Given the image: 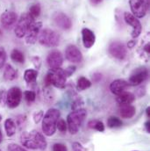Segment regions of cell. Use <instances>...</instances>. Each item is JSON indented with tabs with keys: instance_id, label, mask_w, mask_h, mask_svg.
<instances>
[{
	"instance_id": "1",
	"label": "cell",
	"mask_w": 150,
	"mask_h": 151,
	"mask_svg": "<svg viewBox=\"0 0 150 151\" xmlns=\"http://www.w3.org/2000/svg\"><path fill=\"white\" fill-rule=\"evenodd\" d=\"M20 142L27 149L44 150L47 149V142L44 135L37 130L23 132L20 135Z\"/></svg>"
},
{
	"instance_id": "2",
	"label": "cell",
	"mask_w": 150,
	"mask_h": 151,
	"mask_svg": "<svg viewBox=\"0 0 150 151\" xmlns=\"http://www.w3.org/2000/svg\"><path fill=\"white\" fill-rule=\"evenodd\" d=\"M61 113L58 109H49L42 119V132L47 136H52L56 131V123L60 119Z\"/></svg>"
},
{
	"instance_id": "3",
	"label": "cell",
	"mask_w": 150,
	"mask_h": 151,
	"mask_svg": "<svg viewBox=\"0 0 150 151\" xmlns=\"http://www.w3.org/2000/svg\"><path fill=\"white\" fill-rule=\"evenodd\" d=\"M87 116V111L84 108L73 110L67 117V126L69 132L71 134L78 133L84 119Z\"/></svg>"
},
{
	"instance_id": "4",
	"label": "cell",
	"mask_w": 150,
	"mask_h": 151,
	"mask_svg": "<svg viewBox=\"0 0 150 151\" xmlns=\"http://www.w3.org/2000/svg\"><path fill=\"white\" fill-rule=\"evenodd\" d=\"M46 85L47 86H55L59 89H64L66 87L67 77L63 72V69L58 68L55 70H51L47 72L45 78Z\"/></svg>"
},
{
	"instance_id": "5",
	"label": "cell",
	"mask_w": 150,
	"mask_h": 151,
	"mask_svg": "<svg viewBox=\"0 0 150 151\" xmlns=\"http://www.w3.org/2000/svg\"><path fill=\"white\" fill-rule=\"evenodd\" d=\"M38 40L39 44L46 47H55L60 44V35L50 28H45L40 30Z\"/></svg>"
},
{
	"instance_id": "6",
	"label": "cell",
	"mask_w": 150,
	"mask_h": 151,
	"mask_svg": "<svg viewBox=\"0 0 150 151\" xmlns=\"http://www.w3.org/2000/svg\"><path fill=\"white\" fill-rule=\"evenodd\" d=\"M34 22V19L28 14V12L21 14L14 28V33L16 36L18 38H23L26 36L28 29L30 28Z\"/></svg>"
},
{
	"instance_id": "7",
	"label": "cell",
	"mask_w": 150,
	"mask_h": 151,
	"mask_svg": "<svg viewBox=\"0 0 150 151\" xmlns=\"http://www.w3.org/2000/svg\"><path fill=\"white\" fill-rule=\"evenodd\" d=\"M132 14L137 19L143 18L149 8V0H129Z\"/></svg>"
},
{
	"instance_id": "8",
	"label": "cell",
	"mask_w": 150,
	"mask_h": 151,
	"mask_svg": "<svg viewBox=\"0 0 150 151\" xmlns=\"http://www.w3.org/2000/svg\"><path fill=\"white\" fill-rule=\"evenodd\" d=\"M22 91L19 87H11L6 92V105L9 108L14 109L18 107L22 99Z\"/></svg>"
},
{
	"instance_id": "9",
	"label": "cell",
	"mask_w": 150,
	"mask_h": 151,
	"mask_svg": "<svg viewBox=\"0 0 150 151\" xmlns=\"http://www.w3.org/2000/svg\"><path fill=\"white\" fill-rule=\"evenodd\" d=\"M108 52L111 56L119 61L125 60L127 55V48L126 45L120 41H113L108 47Z\"/></svg>"
},
{
	"instance_id": "10",
	"label": "cell",
	"mask_w": 150,
	"mask_h": 151,
	"mask_svg": "<svg viewBox=\"0 0 150 151\" xmlns=\"http://www.w3.org/2000/svg\"><path fill=\"white\" fill-rule=\"evenodd\" d=\"M148 77H149V70L146 67H140L133 71L127 83H129V85L138 86L141 84L143 82H145Z\"/></svg>"
},
{
	"instance_id": "11",
	"label": "cell",
	"mask_w": 150,
	"mask_h": 151,
	"mask_svg": "<svg viewBox=\"0 0 150 151\" xmlns=\"http://www.w3.org/2000/svg\"><path fill=\"white\" fill-rule=\"evenodd\" d=\"M124 19L126 22V24L131 26L133 28L131 36L134 39L139 37L140 35L141 34V31H142V26H141V21L130 12H125L124 13Z\"/></svg>"
},
{
	"instance_id": "12",
	"label": "cell",
	"mask_w": 150,
	"mask_h": 151,
	"mask_svg": "<svg viewBox=\"0 0 150 151\" xmlns=\"http://www.w3.org/2000/svg\"><path fill=\"white\" fill-rule=\"evenodd\" d=\"M47 63L51 70L61 68L63 63V56L61 51L59 50L51 51L47 57Z\"/></svg>"
},
{
	"instance_id": "13",
	"label": "cell",
	"mask_w": 150,
	"mask_h": 151,
	"mask_svg": "<svg viewBox=\"0 0 150 151\" xmlns=\"http://www.w3.org/2000/svg\"><path fill=\"white\" fill-rule=\"evenodd\" d=\"M66 59L72 63H79L83 61V55L81 50L73 44L69 45L65 50Z\"/></svg>"
},
{
	"instance_id": "14",
	"label": "cell",
	"mask_w": 150,
	"mask_h": 151,
	"mask_svg": "<svg viewBox=\"0 0 150 151\" xmlns=\"http://www.w3.org/2000/svg\"><path fill=\"white\" fill-rule=\"evenodd\" d=\"M55 24L62 30H70L72 27L71 19L63 12H55L53 15Z\"/></svg>"
},
{
	"instance_id": "15",
	"label": "cell",
	"mask_w": 150,
	"mask_h": 151,
	"mask_svg": "<svg viewBox=\"0 0 150 151\" xmlns=\"http://www.w3.org/2000/svg\"><path fill=\"white\" fill-rule=\"evenodd\" d=\"M18 21V16L14 12H4L0 16V24L3 28L10 29Z\"/></svg>"
},
{
	"instance_id": "16",
	"label": "cell",
	"mask_w": 150,
	"mask_h": 151,
	"mask_svg": "<svg viewBox=\"0 0 150 151\" xmlns=\"http://www.w3.org/2000/svg\"><path fill=\"white\" fill-rule=\"evenodd\" d=\"M42 23L41 22H34L30 28L28 29L27 35H26V42L29 45L34 44L37 40L39 34L41 30Z\"/></svg>"
},
{
	"instance_id": "17",
	"label": "cell",
	"mask_w": 150,
	"mask_h": 151,
	"mask_svg": "<svg viewBox=\"0 0 150 151\" xmlns=\"http://www.w3.org/2000/svg\"><path fill=\"white\" fill-rule=\"evenodd\" d=\"M129 86L130 85L127 83V81H126L124 79H116V80L113 81L112 83L110 84V90H111L112 93L118 96L120 93L126 91Z\"/></svg>"
},
{
	"instance_id": "18",
	"label": "cell",
	"mask_w": 150,
	"mask_h": 151,
	"mask_svg": "<svg viewBox=\"0 0 150 151\" xmlns=\"http://www.w3.org/2000/svg\"><path fill=\"white\" fill-rule=\"evenodd\" d=\"M82 40L85 48H90L96 41L95 34L89 28H83L82 30Z\"/></svg>"
},
{
	"instance_id": "19",
	"label": "cell",
	"mask_w": 150,
	"mask_h": 151,
	"mask_svg": "<svg viewBox=\"0 0 150 151\" xmlns=\"http://www.w3.org/2000/svg\"><path fill=\"white\" fill-rule=\"evenodd\" d=\"M134 100H135V95L129 91H124L120 93L119 95L117 96V99H116L117 103L120 106L131 105L134 102Z\"/></svg>"
},
{
	"instance_id": "20",
	"label": "cell",
	"mask_w": 150,
	"mask_h": 151,
	"mask_svg": "<svg viewBox=\"0 0 150 151\" xmlns=\"http://www.w3.org/2000/svg\"><path fill=\"white\" fill-rule=\"evenodd\" d=\"M119 111L120 116L123 119H132L136 113V108L132 105H126L120 106Z\"/></svg>"
},
{
	"instance_id": "21",
	"label": "cell",
	"mask_w": 150,
	"mask_h": 151,
	"mask_svg": "<svg viewBox=\"0 0 150 151\" xmlns=\"http://www.w3.org/2000/svg\"><path fill=\"white\" fill-rule=\"evenodd\" d=\"M4 130L6 132V134L8 137H11L16 134L17 126L13 119L8 118L4 121Z\"/></svg>"
},
{
	"instance_id": "22",
	"label": "cell",
	"mask_w": 150,
	"mask_h": 151,
	"mask_svg": "<svg viewBox=\"0 0 150 151\" xmlns=\"http://www.w3.org/2000/svg\"><path fill=\"white\" fill-rule=\"evenodd\" d=\"M18 77V71L11 65L6 64L4 70V78L6 81H13Z\"/></svg>"
},
{
	"instance_id": "23",
	"label": "cell",
	"mask_w": 150,
	"mask_h": 151,
	"mask_svg": "<svg viewBox=\"0 0 150 151\" xmlns=\"http://www.w3.org/2000/svg\"><path fill=\"white\" fill-rule=\"evenodd\" d=\"M38 77V70H32L28 69L25 71L24 73V79L27 84H34L36 83Z\"/></svg>"
},
{
	"instance_id": "24",
	"label": "cell",
	"mask_w": 150,
	"mask_h": 151,
	"mask_svg": "<svg viewBox=\"0 0 150 151\" xmlns=\"http://www.w3.org/2000/svg\"><path fill=\"white\" fill-rule=\"evenodd\" d=\"M92 83L86 78L85 76H80L77 79V83H76V91H85L87 89H89L91 86Z\"/></svg>"
},
{
	"instance_id": "25",
	"label": "cell",
	"mask_w": 150,
	"mask_h": 151,
	"mask_svg": "<svg viewBox=\"0 0 150 151\" xmlns=\"http://www.w3.org/2000/svg\"><path fill=\"white\" fill-rule=\"evenodd\" d=\"M11 59L18 63H25V55L19 49H13L11 53Z\"/></svg>"
},
{
	"instance_id": "26",
	"label": "cell",
	"mask_w": 150,
	"mask_h": 151,
	"mask_svg": "<svg viewBox=\"0 0 150 151\" xmlns=\"http://www.w3.org/2000/svg\"><path fill=\"white\" fill-rule=\"evenodd\" d=\"M88 127L90 129L97 130L98 132H104L105 131V125L102 121L98 119H91L88 122Z\"/></svg>"
},
{
	"instance_id": "27",
	"label": "cell",
	"mask_w": 150,
	"mask_h": 151,
	"mask_svg": "<svg viewBox=\"0 0 150 151\" xmlns=\"http://www.w3.org/2000/svg\"><path fill=\"white\" fill-rule=\"evenodd\" d=\"M42 98H43V100L46 103H47V105H49L50 103L53 102V100H54V92H53L52 89H50V86L46 85L45 90L43 89Z\"/></svg>"
},
{
	"instance_id": "28",
	"label": "cell",
	"mask_w": 150,
	"mask_h": 151,
	"mask_svg": "<svg viewBox=\"0 0 150 151\" xmlns=\"http://www.w3.org/2000/svg\"><path fill=\"white\" fill-rule=\"evenodd\" d=\"M40 12H41V9H40V4L39 3H34L33 4L30 8H29V12H28V14L34 19H37L39 18V16L40 15Z\"/></svg>"
},
{
	"instance_id": "29",
	"label": "cell",
	"mask_w": 150,
	"mask_h": 151,
	"mask_svg": "<svg viewBox=\"0 0 150 151\" xmlns=\"http://www.w3.org/2000/svg\"><path fill=\"white\" fill-rule=\"evenodd\" d=\"M122 121L120 119L117 118V117H110L107 119V126L110 128H117V127H120L122 126Z\"/></svg>"
},
{
	"instance_id": "30",
	"label": "cell",
	"mask_w": 150,
	"mask_h": 151,
	"mask_svg": "<svg viewBox=\"0 0 150 151\" xmlns=\"http://www.w3.org/2000/svg\"><path fill=\"white\" fill-rule=\"evenodd\" d=\"M24 98H25V100L27 101V103L28 105H31L36 99V93L34 91H26L24 92Z\"/></svg>"
},
{
	"instance_id": "31",
	"label": "cell",
	"mask_w": 150,
	"mask_h": 151,
	"mask_svg": "<svg viewBox=\"0 0 150 151\" xmlns=\"http://www.w3.org/2000/svg\"><path fill=\"white\" fill-rule=\"evenodd\" d=\"M56 128H58V130L62 133H66L68 129L67 122H65V120L62 119H59L56 123Z\"/></svg>"
},
{
	"instance_id": "32",
	"label": "cell",
	"mask_w": 150,
	"mask_h": 151,
	"mask_svg": "<svg viewBox=\"0 0 150 151\" xmlns=\"http://www.w3.org/2000/svg\"><path fill=\"white\" fill-rule=\"evenodd\" d=\"M26 120H27V116H26V115H23V114L18 115V116L15 118V119H14L17 127H21L22 126H24V124L26 123Z\"/></svg>"
},
{
	"instance_id": "33",
	"label": "cell",
	"mask_w": 150,
	"mask_h": 151,
	"mask_svg": "<svg viewBox=\"0 0 150 151\" xmlns=\"http://www.w3.org/2000/svg\"><path fill=\"white\" fill-rule=\"evenodd\" d=\"M6 62V52L4 47H0V70L4 66Z\"/></svg>"
},
{
	"instance_id": "34",
	"label": "cell",
	"mask_w": 150,
	"mask_h": 151,
	"mask_svg": "<svg viewBox=\"0 0 150 151\" xmlns=\"http://www.w3.org/2000/svg\"><path fill=\"white\" fill-rule=\"evenodd\" d=\"M7 150L8 151H27L26 149H24L23 147H21V146H19V144H16V143H10V144H8Z\"/></svg>"
},
{
	"instance_id": "35",
	"label": "cell",
	"mask_w": 150,
	"mask_h": 151,
	"mask_svg": "<svg viewBox=\"0 0 150 151\" xmlns=\"http://www.w3.org/2000/svg\"><path fill=\"white\" fill-rule=\"evenodd\" d=\"M43 116H44L43 111H39V112H36V113H34L33 119H34V123H35V124H39V123L42 120Z\"/></svg>"
},
{
	"instance_id": "36",
	"label": "cell",
	"mask_w": 150,
	"mask_h": 151,
	"mask_svg": "<svg viewBox=\"0 0 150 151\" xmlns=\"http://www.w3.org/2000/svg\"><path fill=\"white\" fill-rule=\"evenodd\" d=\"M53 151H68V149L63 143H55L53 145Z\"/></svg>"
},
{
	"instance_id": "37",
	"label": "cell",
	"mask_w": 150,
	"mask_h": 151,
	"mask_svg": "<svg viewBox=\"0 0 150 151\" xmlns=\"http://www.w3.org/2000/svg\"><path fill=\"white\" fill-rule=\"evenodd\" d=\"M72 150L73 151H88L86 148H84L80 142H77L72 143Z\"/></svg>"
},
{
	"instance_id": "38",
	"label": "cell",
	"mask_w": 150,
	"mask_h": 151,
	"mask_svg": "<svg viewBox=\"0 0 150 151\" xmlns=\"http://www.w3.org/2000/svg\"><path fill=\"white\" fill-rule=\"evenodd\" d=\"M76 67L75 66H69L68 68H66L65 70H63V72L66 76V77H70L74 74V72L75 71Z\"/></svg>"
},
{
	"instance_id": "39",
	"label": "cell",
	"mask_w": 150,
	"mask_h": 151,
	"mask_svg": "<svg viewBox=\"0 0 150 151\" xmlns=\"http://www.w3.org/2000/svg\"><path fill=\"white\" fill-rule=\"evenodd\" d=\"M32 62H33L34 68L38 70L41 66V59L39 56H34V57H32Z\"/></svg>"
},
{
	"instance_id": "40",
	"label": "cell",
	"mask_w": 150,
	"mask_h": 151,
	"mask_svg": "<svg viewBox=\"0 0 150 151\" xmlns=\"http://www.w3.org/2000/svg\"><path fill=\"white\" fill-rule=\"evenodd\" d=\"M6 104V91L4 90L0 91V106H4Z\"/></svg>"
},
{
	"instance_id": "41",
	"label": "cell",
	"mask_w": 150,
	"mask_h": 151,
	"mask_svg": "<svg viewBox=\"0 0 150 151\" xmlns=\"http://www.w3.org/2000/svg\"><path fill=\"white\" fill-rule=\"evenodd\" d=\"M145 94H146V89H145L144 86H141V87L136 91V95H137L139 98L143 97Z\"/></svg>"
},
{
	"instance_id": "42",
	"label": "cell",
	"mask_w": 150,
	"mask_h": 151,
	"mask_svg": "<svg viewBox=\"0 0 150 151\" xmlns=\"http://www.w3.org/2000/svg\"><path fill=\"white\" fill-rule=\"evenodd\" d=\"M101 78H102V75L100 73H95L92 76V79L94 82H98L99 80H101Z\"/></svg>"
},
{
	"instance_id": "43",
	"label": "cell",
	"mask_w": 150,
	"mask_h": 151,
	"mask_svg": "<svg viewBox=\"0 0 150 151\" xmlns=\"http://www.w3.org/2000/svg\"><path fill=\"white\" fill-rule=\"evenodd\" d=\"M90 4H91L92 5H98V4H99L100 3H102L103 0H90Z\"/></svg>"
},
{
	"instance_id": "44",
	"label": "cell",
	"mask_w": 150,
	"mask_h": 151,
	"mask_svg": "<svg viewBox=\"0 0 150 151\" xmlns=\"http://www.w3.org/2000/svg\"><path fill=\"white\" fill-rule=\"evenodd\" d=\"M145 128H146V131L148 133H150V121L148 120L146 123H145Z\"/></svg>"
},
{
	"instance_id": "45",
	"label": "cell",
	"mask_w": 150,
	"mask_h": 151,
	"mask_svg": "<svg viewBox=\"0 0 150 151\" xmlns=\"http://www.w3.org/2000/svg\"><path fill=\"white\" fill-rule=\"evenodd\" d=\"M135 43H136V41H135V40H131V41H129V42H128L127 46H128V47H129V48H132V47H134Z\"/></svg>"
},
{
	"instance_id": "46",
	"label": "cell",
	"mask_w": 150,
	"mask_h": 151,
	"mask_svg": "<svg viewBox=\"0 0 150 151\" xmlns=\"http://www.w3.org/2000/svg\"><path fill=\"white\" fill-rule=\"evenodd\" d=\"M146 113H147V117H148V118H149L150 117V107H148V108L146 109Z\"/></svg>"
},
{
	"instance_id": "47",
	"label": "cell",
	"mask_w": 150,
	"mask_h": 151,
	"mask_svg": "<svg viewBox=\"0 0 150 151\" xmlns=\"http://www.w3.org/2000/svg\"><path fill=\"white\" fill-rule=\"evenodd\" d=\"M2 141H3V134H2L1 129H0V144H1V142H2Z\"/></svg>"
},
{
	"instance_id": "48",
	"label": "cell",
	"mask_w": 150,
	"mask_h": 151,
	"mask_svg": "<svg viewBox=\"0 0 150 151\" xmlns=\"http://www.w3.org/2000/svg\"><path fill=\"white\" fill-rule=\"evenodd\" d=\"M1 120H2V116H1V114H0V122H1Z\"/></svg>"
},
{
	"instance_id": "49",
	"label": "cell",
	"mask_w": 150,
	"mask_h": 151,
	"mask_svg": "<svg viewBox=\"0 0 150 151\" xmlns=\"http://www.w3.org/2000/svg\"><path fill=\"white\" fill-rule=\"evenodd\" d=\"M133 151H138V150H133Z\"/></svg>"
},
{
	"instance_id": "50",
	"label": "cell",
	"mask_w": 150,
	"mask_h": 151,
	"mask_svg": "<svg viewBox=\"0 0 150 151\" xmlns=\"http://www.w3.org/2000/svg\"><path fill=\"white\" fill-rule=\"evenodd\" d=\"M0 151H2V150H0Z\"/></svg>"
}]
</instances>
